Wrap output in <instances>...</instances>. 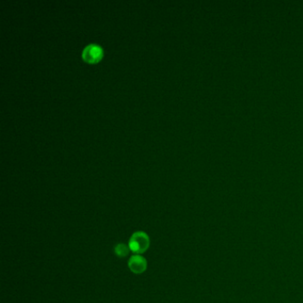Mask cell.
<instances>
[{"instance_id": "3957f363", "label": "cell", "mask_w": 303, "mask_h": 303, "mask_svg": "<svg viewBox=\"0 0 303 303\" xmlns=\"http://www.w3.org/2000/svg\"><path fill=\"white\" fill-rule=\"evenodd\" d=\"M102 55H103V50L98 45L95 44H89L86 45L82 52L83 58L88 63L97 62L99 59L102 57Z\"/></svg>"}, {"instance_id": "7a4b0ae2", "label": "cell", "mask_w": 303, "mask_h": 303, "mask_svg": "<svg viewBox=\"0 0 303 303\" xmlns=\"http://www.w3.org/2000/svg\"><path fill=\"white\" fill-rule=\"evenodd\" d=\"M148 263L146 259L141 254H134L130 257L128 261V267L134 274L140 275L147 269Z\"/></svg>"}, {"instance_id": "6da1fadb", "label": "cell", "mask_w": 303, "mask_h": 303, "mask_svg": "<svg viewBox=\"0 0 303 303\" xmlns=\"http://www.w3.org/2000/svg\"><path fill=\"white\" fill-rule=\"evenodd\" d=\"M151 245V239L147 233L143 231L134 232L130 237L128 246L131 252L135 254L145 253Z\"/></svg>"}, {"instance_id": "277c9868", "label": "cell", "mask_w": 303, "mask_h": 303, "mask_svg": "<svg viewBox=\"0 0 303 303\" xmlns=\"http://www.w3.org/2000/svg\"><path fill=\"white\" fill-rule=\"evenodd\" d=\"M129 246L127 245H125V244H123V243H121V244H117V245H115V247H114V253L116 254L117 257H119V258H124V257H126L128 254H129Z\"/></svg>"}]
</instances>
